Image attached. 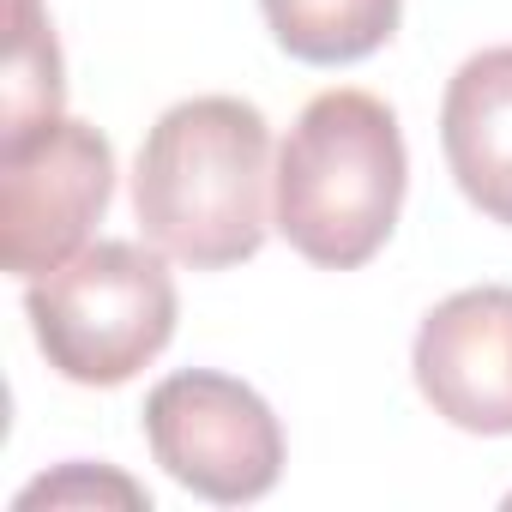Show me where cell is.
<instances>
[{"label": "cell", "mask_w": 512, "mask_h": 512, "mask_svg": "<svg viewBox=\"0 0 512 512\" xmlns=\"http://www.w3.org/2000/svg\"><path fill=\"white\" fill-rule=\"evenodd\" d=\"M272 127L241 97H187L157 115L133 169V211L157 253L223 272L266 247L272 217Z\"/></svg>", "instance_id": "1"}, {"label": "cell", "mask_w": 512, "mask_h": 512, "mask_svg": "<svg viewBox=\"0 0 512 512\" xmlns=\"http://www.w3.org/2000/svg\"><path fill=\"white\" fill-rule=\"evenodd\" d=\"M410 187V151L398 115L374 91H320L284 151L272 217L308 266L356 272L392 241Z\"/></svg>", "instance_id": "2"}, {"label": "cell", "mask_w": 512, "mask_h": 512, "mask_svg": "<svg viewBox=\"0 0 512 512\" xmlns=\"http://www.w3.org/2000/svg\"><path fill=\"white\" fill-rule=\"evenodd\" d=\"M25 314L49 368L73 386H127L175 338V278L139 241H85L25 284Z\"/></svg>", "instance_id": "3"}, {"label": "cell", "mask_w": 512, "mask_h": 512, "mask_svg": "<svg viewBox=\"0 0 512 512\" xmlns=\"http://www.w3.org/2000/svg\"><path fill=\"white\" fill-rule=\"evenodd\" d=\"M145 446L187 494L217 506L266 500L284 476V428L272 404L217 368H181L151 386Z\"/></svg>", "instance_id": "4"}, {"label": "cell", "mask_w": 512, "mask_h": 512, "mask_svg": "<svg viewBox=\"0 0 512 512\" xmlns=\"http://www.w3.org/2000/svg\"><path fill=\"white\" fill-rule=\"evenodd\" d=\"M115 199V151L97 127L49 115L0 133V260L13 278H43L85 247Z\"/></svg>", "instance_id": "5"}, {"label": "cell", "mask_w": 512, "mask_h": 512, "mask_svg": "<svg viewBox=\"0 0 512 512\" xmlns=\"http://www.w3.org/2000/svg\"><path fill=\"white\" fill-rule=\"evenodd\" d=\"M416 392L464 434H512V284H476L416 326Z\"/></svg>", "instance_id": "6"}, {"label": "cell", "mask_w": 512, "mask_h": 512, "mask_svg": "<svg viewBox=\"0 0 512 512\" xmlns=\"http://www.w3.org/2000/svg\"><path fill=\"white\" fill-rule=\"evenodd\" d=\"M440 151L458 193L512 229V43L470 55L440 103Z\"/></svg>", "instance_id": "7"}, {"label": "cell", "mask_w": 512, "mask_h": 512, "mask_svg": "<svg viewBox=\"0 0 512 512\" xmlns=\"http://www.w3.org/2000/svg\"><path fill=\"white\" fill-rule=\"evenodd\" d=\"M260 13L290 61L350 67L392 43L404 0H260Z\"/></svg>", "instance_id": "8"}, {"label": "cell", "mask_w": 512, "mask_h": 512, "mask_svg": "<svg viewBox=\"0 0 512 512\" xmlns=\"http://www.w3.org/2000/svg\"><path fill=\"white\" fill-rule=\"evenodd\" d=\"M61 49L37 0H13V55H7V133H25L61 115Z\"/></svg>", "instance_id": "9"}, {"label": "cell", "mask_w": 512, "mask_h": 512, "mask_svg": "<svg viewBox=\"0 0 512 512\" xmlns=\"http://www.w3.org/2000/svg\"><path fill=\"white\" fill-rule=\"evenodd\" d=\"M31 506H133V512H145L151 494H145L133 476L109 470V464L73 458V464H61L55 476H37V482L19 494V512H31Z\"/></svg>", "instance_id": "10"}, {"label": "cell", "mask_w": 512, "mask_h": 512, "mask_svg": "<svg viewBox=\"0 0 512 512\" xmlns=\"http://www.w3.org/2000/svg\"><path fill=\"white\" fill-rule=\"evenodd\" d=\"M506 506H512V494H506Z\"/></svg>", "instance_id": "11"}]
</instances>
